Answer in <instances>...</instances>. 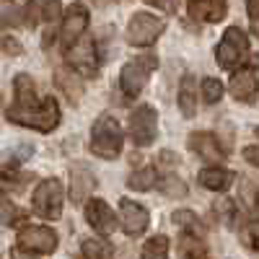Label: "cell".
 <instances>
[{"label": "cell", "instance_id": "obj_1", "mask_svg": "<svg viewBox=\"0 0 259 259\" xmlns=\"http://www.w3.org/2000/svg\"><path fill=\"white\" fill-rule=\"evenodd\" d=\"M6 117L13 124L39 130V133H52L60 124V109L52 96H39L36 85L29 75H16L13 80V101L6 109Z\"/></svg>", "mask_w": 259, "mask_h": 259}, {"label": "cell", "instance_id": "obj_2", "mask_svg": "<svg viewBox=\"0 0 259 259\" xmlns=\"http://www.w3.org/2000/svg\"><path fill=\"white\" fill-rule=\"evenodd\" d=\"M122 145H124V135H122V127L114 117L104 114L94 122L91 130V150L94 156L104 158V161H114L122 153Z\"/></svg>", "mask_w": 259, "mask_h": 259}, {"label": "cell", "instance_id": "obj_3", "mask_svg": "<svg viewBox=\"0 0 259 259\" xmlns=\"http://www.w3.org/2000/svg\"><path fill=\"white\" fill-rule=\"evenodd\" d=\"M158 68V60L156 55H140V57H133L119 73V85H122V94L135 99L140 96V91L145 89L148 78L153 75V70Z\"/></svg>", "mask_w": 259, "mask_h": 259}, {"label": "cell", "instance_id": "obj_4", "mask_svg": "<svg viewBox=\"0 0 259 259\" xmlns=\"http://www.w3.org/2000/svg\"><path fill=\"white\" fill-rule=\"evenodd\" d=\"M215 57H218V65L223 70L239 68V65L249 57V39H246V34L239 26L226 29L218 50H215Z\"/></svg>", "mask_w": 259, "mask_h": 259}, {"label": "cell", "instance_id": "obj_5", "mask_svg": "<svg viewBox=\"0 0 259 259\" xmlns=\"http://www.w3.org/2000/svg\"><path fill=\"white\" fill-rule=\"evenodd\" d=\"M62 202H65V189L60 179H45L34 189V210L36 215L47 221H57L62 215Z\"/></svg>", "mask_w": 259, "mask_h": 259}, {"label": "cell", "instance_id": "obj_6", "mask_svg": "<svg viewBox=\"0 0 259 259\" xmlns=\"http://www.w3.org/2000/svg\"><path fill=\"white\" fill-rule=\"evenodd\" d=\"M166 24H163V18L153 16V13H135L133 18H130V26H127V41L133 47H150L153 41L163 34Z\"/></svg>", "mask_w": 259, "mask_h": 259}, {"label": "cell", "instance_id": "obj_7", "mask_svg": "<svg viewBox=\"0 0 259 259\" xmlns=\"http://www.w3.org/2000/svg\"><path fill=\"white\" fill-rule=\"evenodd\" d=\"M130 138L135 145H150L158 138V112L153 106L143 104L130 114Z\"/></svg>", "mask_w": 259, "mask_h": 259}, {"label": "cell", "instance_id": "obj_8", "mask_svg": "<svg viewBox=\"0 0 259 259\" xmlns=\"http://www.w3.org/2000/svg\"><path fill=\"white\" fill-rule=\"evenodd\" d=\"M18 244L31 254H52L57 249V233L47 226H26L18 233Z\"/></svg>", "mask_w": 259, "mask_h": 259}, {"label": "cell", "instance_id": "obj_9", "mask_svg": "<svg viewBox=\"0 0 259 259\" xmlns=\"http://www.w3.org/2000/svg\"><path fill=\"white\" fill-rule=\"evenodd\" d=\"M68 62L70 68L80 75L96 78L99 75V55H96V45L94 41H75L68 47Z\"/></svg>", "mask_w": 259, "mask_h": 259}, {"label": "cell", "instance_id": "obj_10", "mask_svg": "<svg viewBox=\"0 0 259 259\" xmlns=\"http://www.w3.org/2000/svg\"><path fill=\"white\" fill-rule=\"evenodd\" d=\"M85 29H89V8H85L83 3H73L68 8V13H65L62 18V29H60V39L65 47L75 45V41L85 34Z\"/></svg>", "mask_w": 259, "mask_h": 259}, {"label": "cell", "instance_id": "obj_11", "mask_svg": "<svg viewBox=\"0 0 259 259\" xmlns=\"http://www.w3.org/2000/svg\"><path fill=\"white\" fill-rule=\"evenodd\" d=\"M259 94V73L254 68H239L231 75V96L236 101L251 104Z\"/></svg>", "mask_w": 259, "mask_h": 259}, {"label": "cell", "instance_id": "obj_12", "mask_svg": "<svg viewBox=\"0 0 259 259\" xmlns=\"http://www.w3.org/2000/svg\"><path fill=\"white\" fill-rule=\"evenodd\" d=\"M85 221L91 223V228L101 236H112L117 231V215L104 200H89L85 202Z\"/></svg>", "mask_w": 259, "mask_h": 259}, {"label": "cell", "instance_id": "obj_13", "mask_svg": "<svg viewBox=\"0 0 259 259\" xmlns=\"http://www.w3.org/2000/svg\"><path fill=\"white\" fill-rule=\"evenodd\" d=\"M119 218H122V226H124V233L127 236H140L145 233L148 223H150V215L143 205L133 202V200H122L119 202Z\"/></svg>", "mask_w": 259, "mask_h": 259}, {"label": "cell", "instance_id": "obj_14", "mask_svg": "<svg viewBox=\"0 0 259 259\" xmlns=\"http://www.w3.org/2000/svg\"><path fill=\"white\" fill-rule=\"evenodd\" d=\"M189 150H194L202 161H210V163H218L226 158V150L221 148L218 138H215L212 133H192L189 140H187Z\"/></svg>", "mask_w": 259, "mask_h": 259}, {"label": "cell", "instance_id": "obj_15", "mask_svg": "<svg viewBox=\"0 0 259 259\" xmlns=\"http://www.w3.org/2000/svg\"><path fill=\"white\" fill-rule=\"evenodd\" d=\"M24 11H26V26H34V24H52V21H57L62 13V6L60 0H29Z\"/></svg>", "mask_w": 259, "mask_h": 259}, {"label": "cell", "instance_id": "obj_16", "mask_svg": "<svg viewBox=\"0 0 259 259\" xmlns=\"http://www.w3.org/2000/svg\"><path fill=\"white\" fill-rule=\"evenodd\" d=\"M226 0H189V16L202 24H215V21L226 18Z\"/></svg>", "mask_w": 259, "mask_h": 259}, {"label": "cell", "instance_id": "obj_17", "mask_svg": "<svg viewBox=\"0 0 259 259\" xmlns=\"http://www.w3.org/2000/svg\"><path fill=\"white\" fill-rule=\"evenodd\" d=\"M55 80H57V85L62 89V94L68 96L73 104L80 99V94H83V78H80V73H75L73 68H57Z\"/></svg>", "mask_w": 259, "mask_h": 259}, {"label": "cell", "instance_id": "obj_18", "mask_svg": "<svg viewBox=\"0 0 259 259\" xmlns=\"http://www.w3.org/2000/svg\"><path fill=\"white\" fill-rule=\"evenodd\" d=\"M179 109H182V114L189 119V117H194V112H197V83H194V78L192 75H184L182 78V83H179Z\"/></svg>", "mask_w": 259, "mask_h": 259}, {"label": "cell", "instance_id": "obj_19", "mask_svg": "<svg viewBox=\"0 0 259 259\" xmlns=\"http://www.w3.org/2000/svg\"><path fill=\"white\" fill-rule=\"evenodd\" d=\"M233 182V174L228 168H218V166H210L205 171H200V184L205 189H212V192H226Z\"/></svg>", "mask_w": 259, "mask_h": 259}, {"label": "cell", "instance_id": "obj_20", "mask_svg": "<svg viewBox=\"0 0 259 259\" xmlns=\"http://www.w3.org/2000/svg\"><path fill=\"white\" fill-rule=\"evenodd\" d=\"M26 26V11L16 3H0V29Z\"/></svg>", "mask_w": 259, "mask_h": 259}, {"label": "cell", "instance_id": "obj_21", "mask_svg": "<svg viewBox=\"0 0 259 259\" xmlns=\"http://www.w3.org/2000/svg\"><path fill=\"white\" fill-rule=\"evenodd\" d=\"M179 254H182V259H207V249H205L202 239L194 236V233H184L182 236Z\"/></svg>", "mask_w": 259, "mask_h": 259}, {"label": "cell", "instance_id": "obj_22", "mask_svg": "<svg viewBox=\"0 0 259 259\" xmlns=\"http://www.w3.org/2000/svg\"><path fill=\"white\" fill-rule=\"evenodd\" d=\"M91 187H94L91 174H89V171H85L83 166H75V168H73V187H70L73 200H75V202H80V200L85 197V192H89Z\"/></svg>", "mask_w": 259, "mask_h": 259}, {"label": "cell", "instance_id": "obj_23", "mask_svg": "<svg viewBox=\"0 0 259 259\" xmlns=\"http://www.w3.org/2000/svg\"><path fill=\"white\" fill-rule=\"evenodd\" d=\"M156 182H158L156 168H150V166L135 171V174H130V179H127L130 189H135V192H148L150 187H156Z\"/></svg>", "mask_w": 259, "mask_h": 259}, {"label": "cell", "instance_id": "obj_24", "mask_svg": "<svg viewBox=\"0 0 259 259\" xmlns=\"http://www.w3.org/2000/svg\"><path fill=\"white\" fill-rule=\"evenodd\" d=\"M143 259H168V239L166 236H153L143 246Z\"/></svg>", "mask_w": 259, "mask_h": 259}, {"label": "cell", "instance_id": "obj_25", "mask_svg": "<svg viewBox=\"0 0 259 259\" xmlns=\"http://www.w3.org/2000/svg\"><path fill=\"white\" fill-rule=\"evenodd\" d=\"M174 223L182 226V228H187V231L194 233V236H202V233H205V226L200 223V218H197L194 212H189V210H177V212H174Z\"/></svg>", "mask_w": 259, "mask_h": 259}, {"label": "cell", "instance_id": "obj_26", "mask_svg": "<svg viewBox=\"0 0 259 259\" xmlns=\"http://www.w3.org/2000/svg\"><path fill=\"white\" fill-rule=\"evenodd\" d=\"M83 256L85 259H109V246L99 239H85L83 241Z\"/></svg>", "mask_w": 259, "mask_h": 259}, {"label": "cell", "instance_id": "obj_27", "mask_svg": "<svg viewBox=\"0 0 259 259\" xmlns=\"http://www.w3.org/2000/svg\"><path fill=\"white\" fill-rule=\"evenodd\" d=\"M200 91H202L205 104H215V101H221V96H223V83L215 80V78H205Z\"/></svg>", "mask_w": 259, "mask_h": 259}, {"label": "cell", "instance_id": "obj_28", "mask_svg": "<svg viewBox=\"0 0 259 259\" xmlns=\"http://www.w3.org/2000/svg\"><path fill=\"white\" fill-rule=\"evenodd\" d=\"M161 189H163V194H168V197H184L187 194V184L179 177H166L161 182Z\"/></svg>", "mask_w": 259, "mask_h": 259}, {"label": "cell", "instance_id": "obj_29", "mask_svg": "<svg viewBox=\"0 0 259 259\" xmlns=\"http://www.w3.org/2000/svg\"><path fill=\"white\" fill-rule=\"evenodd\" d=\"M18 218V210H16V205L6 197V194H0V223H13Z\"/></svg>", "mask_w": 259, "mask_h": 259}, {"label": "cell", "instance_id": "obj_30", "mask_svg": "<svg viewBox=\"0 0 259 259\" xmlns=\"http://www.w3.org/2000/svg\"><path fill=\"white\" fill-rule=\"evenodd\" d=\"M246 11H249V21H251V31L259 36V0H249Z\"/></svg>", "mask_w": 259, "mask_h": 259}, {"label": "cell", "instance_id": "obj_31", "mask_svg": "<svg viewBox=\"0 0 259 259\" xmlns=\"http://www.w3.org/2000/svg\"><path fill=\"white\" fill-rule=\"evenodd\" d=\"M148 6H156V8H161V11H166V13H174L177 11V6H179V0H145Z\"/></svg>", "mask_w": 259, "mask_h": 259}, {"label": "cell", "instance_id": "obj_32", "mask_svg": "<svg viewBox=\"0 0 259 259\" xmlns=\"http://www.w3.org/2000/svg\"><path fill=\"white\" fill-rule=\"evenodd\" d=\"M246 239H249V244L259 251V221H254V223L246 228Z\"/></svg>", "mask_w": 259, "mask_h": 259}, {"label": "cell", "instance_id": "obj_33", "mask_svg": "<svg viewBox=\"0 0 259 259\" xmlns=\"http://www.w3.org/2000/svg\"><path fill=\"white\" fill-rule=\"evenodd\" d=\"M244 158H246L251 166L259 168V145H246V148H244Z\"/></svg>", "mask_w": 259, "mask_h": 259}, {"label": "cell", "instance_id": "obj_34", "mask_svg": "<svg viewBox=\"0 0 259 259\" xmlns=\"http://www.w3.org/2000/svg\"><path fill=\"white\" fill-rule=\"evenodd\" d=\"M13 259H29V256H24V254H21L18 249H13Z\"/></svg>", "mask_w": 259, "mask_h": 259}, {"label": "cell", "instance_id": "obj_35", "mask_svg": "<svg viewBox=\"0 0 259 259\" xmlns=\"http://www.w3.org/2000/svg\"><path fill=\"white\" fill-rule=\"evenodd\" d=\"M254 205H256V212H259V194H256V202Z\"/></svg>", "mask_w": 259, "mask_h": 259}, {"label": "cell", "instance_id": "obj_36", "mask_svg": "<svg viewBox=\"0 0 259 259\" xmlns=\"http://www.w3.org/2000/svg\"><path fill=\"white\" fill-rule=\"evenodd\" d=\"M256 133H259V130H256Z\"/></svg>", "mask_w": 259, "mask_h": 259}]
</instances>
